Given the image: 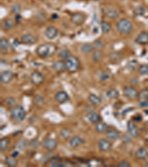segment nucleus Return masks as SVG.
I'll list each match as a JSON object with an SVG mask.
<instances>
[{
	"label": "nucleus",
	"instance_id": "34",
	"mask_svg": "<svg viewBox=\"0 0 148 167\" xmlns=\"http://www.w3.org/2000/svg\"><path fill=\"white\" fill-rule=\"evenodd\" d=\"M133 13L136 16H143L146 13V8L143 6H138L134 9Z\"/></svg>",
	"mask_w": 148,
	"mask_h": 167
},
{
	"label": "nucleus",
	"instance_id": "17",
	"mask_svg": "<svg viewBox=\"0 0 148 167\" xmlns=\"http://www.w3.org/2000/svg\"><path fill=\"white\" fill-rule=\"evenodd\" d=\"M83 143H84V140L82 139V137H81L80 136L76 135L73 137L70 140V141H69V145H70L71 147L73 148V149H76V148L81 146Z\"/></svg>",
	"mask_w": 148,
	"mask_h": 167
},
{
	"label": "nucleus",
	"instance_id": "26",
	"mask_svg": "<svg viewBox=\"0 0 148 167\" xmlns=\"http://www.w3.org/2000/svg\"><path fill=\"white\" fill-rule=\"evenodd\" d=\"M13 26H14V22L11 19H7V20H4L2 23V28L6 31L10 30Z\"/></svg>",
	"mask_w": 148,
	"mask_h": 167
},
{
	"label": "nucleus",
	"instance_id": "30",
	"mask_svg": "<svg viewBox=\"0 0 148 167\" xmlns=\"http://www.w3.org/2000/svg\"><path fill=\"white\" fill-rule=\"evenodd\" d=\"M10 43H9L8 39L6 38H1L0 39V49L1 51H6L8 49Z\"/></svg>",
	"mask_w": 148,
	"mask_h": 167
},
{
	"label": "nucleus",
	"instance_id": "13",
	"mask_svg": "<svg viewBox=\"0 0 148 167\" xmlns=\"http://www.w3.org/2000/svg\"><path fill=\"white\" fill-rule=\"evenodd\" d=\"M98 146H99V149H100V151H108V150L111 149L112 144H111V143L108 139L102 138V139L99 140V142H98Z\"/></svg>",
	"mask_w": 148,
	"mask_h": 167
},
{
	"label": "nucleus",
	"instance_id": "41",
	"mask_svg": "<svg viewBox=\"0 0 148 167\" xmlns=\"http://www.w3.org/2000/svg\"><path fill=\"white\" fill-rule=\"evenodd\" d=\"M122 141L124 144H127V143L131 142V137L127 134H124L122 137Z\"/></svg>",
	"mask_w": 148,
	"mask_h": 167
},
{
	"label": "nucleus",
	"instance_id": "51",
	"mask_svg": "<svg viewBox=\"0 0 148 167\" xmlns=\"http://www.w3.org/2000/svg\"><path fill=\"white\" fill-rule=\"evenodd\" d=\"M39 1H41V2H45L46 0H39Z\"/></svg>",
	"mask_w": 148,
	"mask_h": 167
},
{
	"label": "nucleus",
	"instance_id": "42",
	"mask_svg": "<svg viewBox=\"0 0 148 167\" xmlns=\"http://www.w3.org/2000/svg\"><path fill=\"white\" fill-rule=\"evenodd\" d=\"M110 78V75L106 72H102L100 74H99V79L102 81H106L108 80Z\"/></svg>",
	"mask_w": 148,
	"mask_h": 167
},
{
	"label": "nucleus",
	"instance_id": "43",
	"mask_svg": "<svg viewBox=\"0 0 148 167\" xmlns=\"http://www.w3.org/2000/svg\"><path fill=\"white\" fill-rule=\"evenodd\" d=\"M11 11L15 14H19L21 11V7H20V5H13L11 6Z\"/></svg>",
	"mask_w": 148,
	"mask_h": 167
},
{
	"label": "nucleus",
	"instance_id": "36",
	"mask_svg": "<svg viewBox=\"0 0 148 167\" xmlns=\"http://www.w3.org/2000/svg\"><path fill=\"white\" fill-rule=\"evenodd\" d=\"M121 57H122V55L121 54L118 53V52H113L110 54V58L112 61L114 62H118L121 60Z\"/></svg>",
	"mask_w": 148,
	"mask_h": 167
},
{
	"label": "nucleus",
	"instance_id": "8",
	"mask_svg": "<svg viewBox=\"0 0 148 167\" xmlns=\"http://www.w3.org/2000/svg\"><path fill=\"white\" fill-rule=\"evenodd\" d=\"M58 29L54 26H48L44 31V35L50 40L54 39L58 36Z\"/></svg>",
	"mask_w": 148,
	"mask_h": 167
},
{
	"label": "nucleus",
	"instance_id": "2",
	"mask_svg": "<svg viewBox=\"0 0 148 167\" xmlns=\"http://www.w3.org/2000/svg\"><path fill=\"white\" fill-rule=\"evenodd\" d=\"M11 117L17 123L22 122L26 117V111L25 108L22 106H16L12 109L11 111Z\"/></svg>",
	"mask_w": 148,
	"mask_h": 167
},
{
	"label": "nucleus",
	"instance_id": "35",
	"mask_svg": "<svg viewBox=\"0 0 148 167\" xmlns=\"http://www.w3.org/2000/svg\"><path fill=\"white\" fill-rule=\"evenodd\" d=\"M138 71L141 75H148V65L144 64L139 67Z\"/></svg>",
	"mask_w": 148,
	"mask_h": 167
},
{
	"label": "nucleus",
	"instance_id": "9",
	"mask_svg": "<svg viewBox=\"0 0 148 167\" xmlns=\"http://www.w3.org/2000/svg\"><path fill=\"white\" fill-rule=\"evenodd\" d=\"M54 98L59 103L62 104L68 101L70 97H69L68 94L66 92H65V91H59V92H58L55 94Z\"/></svg>",
	"mask_w": 148,
	"mask_h": 167
},
{
	"label": "nucleus",
	"instance_id": "54",
	"mask_svg": "<svg viewBox=\"0 0 148 167\" xmlns=\"http://www.w3.org/2000/svg\"><path fill=\"white\" fill-rule=\"evenodd\" d=\"M147 100H148V99H147Z\"/></svg>",
	"mask_w": 148,
	"mask_h": 167
},
{
	"label": "nucleus",
	"instance_id": "31",
	"mask_svg": "<svg viewBox=\"0 0 148 167\" xmlns=\"http://www.w3.org/2000/svg\"><path fill=\"white\" fill-rule=\"evenodd\" d=\"M59 56L62 60H67V58L71 56V52L68 49L64 48V49H62L59 52Z\"/></svg>",
	"mask_w": 148,
	"mask_h": 167
},
{
	"label": "nucleus",
	"instance_id": "22",
	"mask_svg": "<svg viewBox=\"0 0 148 167\" xmlns=\"http://www.w3.org/2000/svg\"><path fill=\"white\" fill-rule=\"evenodd\" d=\"M136 157L138 159H140V160H144V159H146L148 156V151L147 150L145 149V148H140L137 151H136V154H135Z\"/></svg>",
	"mask_w": 148,
	"mask_h": 167
},
{
	"label": "nucleus",
	"instance_id": "6",
	"mask_svg": "<svg viewBox=\"0 0 148 167\" xmlns=\"http://www.w3.org/2000/svg\"><path fill=\"white\" fill-rule=\"evenodd\" d=\"M123 94L124 95V97H127L128 99H135L138 97V92L137 90L134 87L132 86H126L124 88Z\"/></svg>",
	"mask_w": 148,
	"mask_h": 167
},
{
	"label": "nucleus",
	"instance_id": "45",
	"mask_svg": "<svg viewBox=\"0 0 148 167\" xmlns=\"http://www.w3.org/2000/svg\"><path fill=\"white\" fill-rule=\"evenodd\" d=\"M117 166L118 167H130L131 166V164H130V163L127 161H126V160H122V161L119 162L118 164V165H117Z\"/></svg>",
	"mask_w": 148,
	"mask_h": 167
},
{
	"label": "nucleus",
	"instance_id": "52",
	"mask_svg": "<svg viewBox=\"0 0 148 167\" xmlns=\"http://www.w3.org/2000/svg\"><path fill=\"white\" fill-rule=\"evenodd\" d=\"M146 141H147V143H148V137H147V139H146Z\"/></svg>",
	"mask_w": 148,
	"mask_h": 167
},
{
	"label": "nucleus",
	"instance_id": "10",
	"mask_svg": "<svg viewBox=\"0 0 148 167\" xmlns=\"http://www.w3.org/2000/svg\"><path fill=\"white\" fill-rule=\"evenodd\" d=\"M127 128L129 134L133 137H137L139 134V129L137 126L135 125V123L132 121H128L127 123Z\"/></svg>",
	"mask_w": 148,
	"mask_h": 167
},
{
	"label": "nucleus",
	"instance_id": "40",
	"mask_svg": "<svg viewBox=\"0 0 148 167\" xmlns=\"http://www.w3.org/2000/svg\"><path fill=\"white\" fill-rule=\"evenodd\" d=\"M5 103L9 106H13L16 104V100L13 97H7L5 100Z\"/></svg>",
	"mask_w": 148,
	"mask_h": 167
},
{
	"label": "nucleus",
	"instance_id": "48",
	"mask_svg": "<svg viewBox=\"0 0 148 167\" xmlns=\"http://www.w3.org/2000/svg\"><path fill=\"white\" fill-rule=\"evenodd\" d=\"M21 20H22V16L20 14H16V16H15V21L17 24H20L21 22Z\"/></svg>",
	"mask_w": 148,
	"mask_h": 167
},
{
	"label": "nucleus",
	"instance_id": "18",
	"mask_svg": "<svg viewBox=\"0 0 148 167\" xmlns=\"http://www.w3.org/2000/svg\"><path fill=\"white\" fill-rule=\"evenodd\" d=\"M53 68L57 72H63L66 70L65 62L62 61V60H59V61L55 62L53 64Z\"/></svg>",
	"mask_w": 148,
	"mask_h": 167
},
{
	"label": "nucleus",
	"instance_id": "37",
	"mask_svg": "<svg viewBox=\"0 0 148 167\" xmlns=\"http://www.w3.org/2000/svg\"><path fill=\"white\" fill-rule=\"evenodd\" d=\"M102 53L100 51H95L93 53V59L95 62H98L102 59Z\"/></svg>",
	"mask_w": 148,
	"mask_h": 167
},
{
	"label": "nucleus",
	"instance_id": "53",
	"mask_svg": "<svg viewBox=\"0 0 148 167\" xmlns=\"http://www.w3.org/2000/svg\"><path fill=\"white\" fill-rule=\"evenodd\" d=\"M53 1H56V0H53Z\"/></svg>",
	"mask_w": 148,
	"mask_h": 167
},
{
	"label": "nucleus",
	"instance_id": "12",
	"mask_svg": "<svg viewBox=\"0 0 148 167\" xmlns=\"http://www.w3.org/2000/svg\"><path fill=\"white\" fill-rule=\"evenodd\" d=\"M21 42L26 45H33L36 42V38L31 33H25L21 37Z\"/></svg>",
	"mask_w": 148,
	"mask_h": 167
},
{
	"label": "nucleus",
	"instance_id": "39",
	"mask_svg": "<svg viewBox=\"0 0 148 167\" xmlns=\"http://www.w3.org/2000/svg\"><path fill=\"white\" fill-rule=\"evenodd\" d=\"M136 65H137V62L136 60H132V61H130L127 64V68L130 70H134Z\"/></svg>",
	"mask_w": 148,
	"mask_h": 167
},
{
	"label": "nucleus",
	"instance_id": "14",
	"mask_svg": "<svg viewBox=\"0 0 148 167\" xmlns=\"http://www.w3.org/2000/svg\"><path fill=\"white\" fill-rule=\"evenodd\" d=\"M71 21L73 22L74 24L76 25H81L82 24L85 20V16L82 13H75V14H72L71 16Z\"/></svg>",
	"mask_w": 148,
	"mask_h": 167
},
{
	"label": "nucleus",
	"instance_id": "38",
	"mask_svg": "<svg viewBox=\"0 0 148 167\" xmlns=\"http://www.w3.org/2000/svg\"><path fill=\"white\" fill-rule=\"evenodd\" d=\"M34 102L38 105V106H42L44 104V99L41 97L40 95H36L34 97Z\"/></svg>",
	"mask_w": 148,
	"mask_h": 167
},
{
	"label": "nucleus",
	"instance_id": "32",
	"mask_svg": "<svg viewBox=\"0 0 148 167\" xmlns=\"http://www.w3.org/2000/svg\"><path fill=\"white\" fill-rule=\"evenodd\" d=\"M10 143V140L7 137H4L0 141V150L1 151H5L8 146Z\"/></svg>",
	"mask_w": 148,
	"mask_h": 167
},
{
	"label": "nucleus",
	"instance_id": "7",
	"mask_svg": "<svg viewBox=\"0 0 148 167\" xmlns=\"http://www.w3.org/2000/svg\"><path fill=\"white\" fill-rule=\"evenodd\" d=\"M57 141L53 138H46L42 141V146L44 149L49 151H53L57 147Z\"/></svg>",
	"mask_w": 148,
	"mask_h": 167
},
{
	"label": "nucleus",
	"instance_id": "49",
	"mask_svg": "<svg viewBox=\"0 0 148 167\" xmlns=\"http://www.w3.org/2000/svg\"><path fill=\"white\" fill-rule=\"evenodd\" d=\"M94 45H95L96 48H101L102 46V42H101L100 40L96 39V40L94 42Z\"/></svg>",
	"mask_w": 148,
	"mask_h": 167
},
{
	"label": "nucleus",
	"instance_id": "29",
	"mask_svg": "<svg viewBox=\"0 0 148 167\" xmlns=\"http://www.w3.org/2000/svg\"><path fill=\"white\" fill-rule=\"evenodd\" d=\"M71 134H72V132H71V131L67 128H62V130L60 131V135H61V137H62V138H64V139L67 140L68 139V138H70Z\"/></svg>",
	"mask_w": 148,
	"mask_h": 167
},
{
	"label": "nucleus",
	"instance_id": "11",
	"mask_svg": "<svg viewBox=\"0 0 148 167\" xmlns=\"http://www.w3.org/2000/svg\"><path fill=\"white\" fill-rule=\"evenodd\" d=\"M13 78V74L12 71H5L3 72L0 75V80H1V83H4V84H7L10 82H11V80Z\"/></svg>",
	"mask_w": 148,
	"mask_h": 167
},
{
	"label": "nucleus",
	"instance_id": "16",
	"mask_svg": "<svg viewBox=\"0 0 148 167\" xmlns=\"http://www.w3.org/2000/svg\"><path fill=\"white\" fill-rule=\"evenodd\" d=\"M136 42L139 45L148 44V33L146 31H142L137 36L136 38Z\"/></svg>",
	"mask_w": 148,
	"mask_h": 167
},
{
	"label": "nucleus",
	"instance_id": "44",
	"mask_svg": "<svg viewBox=\"0 0 148 167\" xmlns=\"http://www.w3.org/2000/svg\"><path fill=\"white\" fill-rule=\"evenodd\" d=\"M39 145V142L38 141V140L37 139L31 140V141L29 142V146H31V147H33V148H35V149L38 147Z\"/></svg>",
	"mask_w": 148,
	"mask_h": 167
},
{
	"label": "nucleus",
	"instance_id": "33",
	"mask_svg": "<svg viewBox=\"0 0 148 167\" xmlns=\"http://www.w3.org/2000/svg\"><path fill=\"white\" fill-rule=\"evenodd\" d=\"M138 97L140 100H146L148 99V88H144L141 90L138 94Z\"/></svg>",
	"mask_w": 148,
	"mask_h": 167
},
{
	"label": "nucleus",
	"instance_id": "19",
	"mask_svg": "<svg viewBox=\"0 0 148 167\" xmlns=\"http://www.w3.org/2000/svg\"><path fill=\"white\" fill-rule=\"evenodd\" d=\"M106 133V137L109 140H112V141H116V140L118 139L120 137V133L116 129H109Z\"/></svg>",
	"mask_w": 148,
	"mask_h": 167
},
{
	"label": "nucleus",
	"instance_id": "21",
	"mask_svg": "<svg viewBox=\"0 0 148 167\" xmlns=\"http://www.w3.org/2000/svg\"><path fill=\"white\" fill-rule=\"evenodd\" d=\"M104 15H105L106 17L111 19V20H115V19H117L119 16L118 12L115 10L113 8H108L104 12Z\"/></svg>",
	"mask_w": 148,
	"mask_h": 167
},
{
	"label": "nucleus",
	"instance_id": "4",
	"mask_svg": "<svg viewBox=\"0 0 148 167\" xmlns=\"http://www.w3.org/2000/svg\"><path fill=\"white\" fill-rule=\"evenodd\" d=\"M66 70L69 72L73 73L76 72L80 66V62L77 57L74 56H71L67 58L65 61Z\"/></svg>",
	"mask_w": 148,
	"mask_h": 167
},
{
	"label": "nucleus",
	"instance_id": "25",
	"mask_svg": "<svg viewBox=\"0 0 148 167\" xmlns=\"http://www.w3.org/2000/svg\"><path fill=\"white\" fill-rule=\"evenodd\" d=\"M101 29L102 31V32L104 33H108L110 32L111 29H112V27L111 25L107 21H102L100 23Z\"/></svg>",
	"mask_w": 148,
	"mask_h": 167
},
{
	"label": "nucleus",
	"instance_id": "46",
	"mask_svg": "<svg viewBox=\"0 0 148 167\" xmlns=\"http://www.w3.org/2000/svg\"><path fill=\"white\" fill-rule=\"evenodd\" d=\"M25 146H26V143L25 142L24 140H21V141H20V143H18V144H17L18 148H19L20 149H22V150L25 149Z\"/></svg>",
	"mask_w": 148,
	"mask_h": 167
},
{
	"label": "nucleus",
	"instance_id": "5",
	"mask_svg": "<svg viewBox=\"0 0 148 167\" xmlns=\"http://www.w3.org/2000/svg\"><path fill=\"white\" fill-rule=\"evenodd\" d=\"M30 79L31 83H33L35 86H39L44 82V77L39 71H34L30 74Z\"/></svg>",
	"mask_w": 148,
	"mask_h": 167
},
{
	"label": "nucleus",
	"instance_id": "27",
	"mask_svg": "<svg viewBox=\"0 0 148 167\" xmlns=\"http://www.w3.org/2000/svg\"><path fill=\"white\" fill-rule=\"evenodd\" d=\"M107 97L110 99H117L119 97V92L116 88H110L107 92Z\"/></svg>",
	"mask_w": 148,
	"mask_h": 167
},
{
	"label": "nucleus",
	"instance_id": "20",
	"mask_svg": "<svg viewBox=\"0 0 148 167\" xmlns=\"http://www.w3.org/2000/svg\"><path fill=\"white\" fill-rule=\"evenodd\" d=\"M95 129L98 133L102 134L108 130V126L107 125V123H106L99 121L97 123H96Z\"/></svg>",
	"mask_w": 148,
	"mask_h": 167
},
{
	"label": "nucleus",
	"instance_id": "3",
	"mask_svg": "<svg viewBox=\"0 0 148 167\" xmlns=\"http://www.w3.org/2000/svg\"><path fill=\"white\" fill-rule=\"evenodd\" d=\"M116 28L120 33L128 34L132 31L133 23L127 19H122L117 22Z\"/></svg>",
	"mask_w": 148,
	"mask_h": 167
},
{
	"label": "nucleus",
	"instance_id": "15",
	"mask_svg": "<svg viewBox=\"0 0 148 167\" xmlns=\"http://www.w3.org/2000/svg\"><path fill=\"white\" fill-rule=\"evenodd\" d=\"M86 118L91 123H97L101 120L100 115L94 111H90L87 112V114H86Z\"/></svg>",
	"mask_w": 148,
	"mask_h": 167
},
{
	"label": "nucleus",
	"instance_id": "28",
	"mask_svg": "<svg viewBox=\"0 0 148 167\" xmlns=\"http://www.w3.org/2000/svg\"><path fill=\"white\" fill-rule=\"evenodd\" d=\"M94 51V46L90 43H85L81 46V51L84 54L91 53Z\"/></svg>",
	"mask_w": 148,
	"mask_h": 167
},
{
	"label": "nucleus",
	"instance_id": "50",
	"mask_svg": "<svg viewBox=\"0 0 148 167\" xmlns=\"http://www.w3.org/2000/svg\"><path fill=\"white\" fill-rule=\"evenodd\" d=\"M59 18V16L57 15V14H53V15L51 16V19L52 20H57Z\"/></svg>",
	"mask_w": 148,
	"mask_h": 167
},
{
	"label": "nucleus",
	"instance_id": "24",
	"mask_svg": "<svg viewBox=\"0 0 148 167\" xmlns=\"http://www.w3.org/2000/svg\"><path fill=\"white\" fill-rule=\"evenodd\" d=\"M88 100L90 103L93 104V105H95V106L99 105L102 103V99L100 98V97L94 94H91L89 95Z\"/></svg>",
	"mask_w": 148,
	"mask_h": 167
},
{
	"label": "nucleus",
	"instance_id": "23",
	"mask_svg": "<svg viewBox=\"0 0 148 167\" xmlns=\"http://www.w3.org/2000/svg\"><path fill=\"white\" fill-rule=\"evenodd\" d=\"M5 162L6 165L11 167L16 166L18 164L17 160H16V157L13 156V155L6 157L5 160Z\"/></svg>",
	"mask_w": 148,
	"mask_h": 167
},
{
	"label": "nucleus",
	"instance_id": "47",
	"mask_svg": "<svg viewBox=\"0 0 148 167\" xmlns=\"http://www.w3.org/2000/svg\"><path fill=\"white\" fill-rule=\"evenodd\" d=\"M139 106L141 108H147L148 107V100H141L139 102Z\"/></svg>",
	"mask_w": 148,
	"mask_h": 167
},
{
	"label": "nucleus",
	"instance_id": "1",
	"mask_svg": "<svg viewBox=\"0 0 148 167\" xmlns=\"http://www.w3.org/2000/svg\"><path fill=\"white\" fill-rule=\"evenodd\" d=\"M57 51L56 45L52 43H44L42 44L36 48L37 55L42 58H46L50 56L53 55Z\"/></svg>",
	"mask_w": 148,
	"mask_h": 167
}]
</instances>
